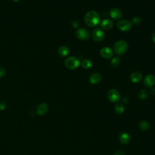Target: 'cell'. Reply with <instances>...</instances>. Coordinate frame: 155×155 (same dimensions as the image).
Returning <instances> with one entry per match:
<instances>
[{
  "mask_svg": "<svg viewBox=\"0 0 155 155\" xmlns=\"http://www.w3.org/2000/svg\"><path fill=\"white\" fill-rule=\"evenodd\" d=\"M143 83L146 87L151 88L155 84V77L151 74L146 75L144 79Z\"/></svg>",
  "mask_w": 155,
  "mask_h": 155,
  "instance_id": "cell-8",
  "label": "cell"
},
{
  "mask_svg": "<svg viewBox=\"0 0 155 155\" xmlns=\"http://www.w3.org/2000/svg\"><path fill=\"white\" fill-rule=\"evenodd\" d=\"M130 135L126 132H122L119 136V141L120 143L124 145H126L130 142Z\"/></svg>",
  "mask_w": 155,
  "mask_h": 155,
  "instance_id": "cell-12",
  "label": "cell"
},
{
  "mask_svg": "<svg viewBox=\"0 0 155 155\" xmlns=\"http://www.w3.org/2000/svg\"><path fill=\"white\" fill-rule=\"evenodd\" d=\"M111 63L113 66H115V67L118 66L120 63V58L118 56L114 57V58L111 61Z\"/></svg>",
  "mask_w": 155,
  "mask_h": 155,
  "instance_id": "cell-21",
  "label": "cell"
},
{
  "mask_svg": "<svg viewBox=\"0 0 155 155\" xmlns=\"http://www.w3.org/2000/svg\"><path fill=\"white\" fill-rule=\"evenodd\" d=\"M139 127H140L142 131H146L149 128V123L145 120L141 121L140 122V124H139Z\"/></svg>",
  "mask_w": 155,
  "mask_h": 155,
  "instance_id": "cell-19",
  "label": "cell"
},
{
  "mask_svg": "<svg viewBox=\"0 0 155 155\" xmlns=\"http://www.w3.org/2000/svg\"><path fill=\"white\" fill-rule=\"evenodd\" d=\"M80 64L79 60L75 56H70L64 61V65L70 70H75L77 69Z\"/></svg>",
  "mask_w": 155,
  "mask_h": 155,
  "instance_id": "cell-3",
  "label": "cell"
},
{
  "mask_svg": "<svg viewBox=\"0 0 155 155\" xmlns=\"http://www.w3.org/2000/svg\"><path fill=\"white\" fill-rule=\"evenodd\" d=\"M6 107V103L4 101L0 102V110H3Z\"/></svg>",
  "mask_w": 155,
  "mask_h": 155,
  "instance_id": "cell-24",
  "label": "cell"
},
{
  "mask_svg": "<svg viewBox=\"0 0 155 155\" xmlns=\"http://www.w3.org/2000/svg\"><path fill=\"white\" fill-rule=\"evenodd\" d=\"M138 97L141 100H145L149 96V92L146 89H142L138 93Z\"/></svg>",
  "mask_w": 155,
  "mask_h": 155,
  "instance_id": "cell-17",
  "label": "cell"
},
{
  "mask_svg": "<svg viewBox=\"0 0 155 155\" xmlns=\"http://www.w3.org/2000/svg\"><path fill=\"white\" fill-rule=\"evenodd\" d=\"M132 26V24L130 21L127 20H120L117 23L118 28L122 32H128L131 29Z\"/></svg>",
  "mask_w": 155,
  "mask_h": 155,
  "instance_id": "cell-4",
  "label": "cell"
},
{
  "mask_svg": "<svg viewBox=\"0 0 155 155\" xmlns=\"http://www.w3.org/2000/svg\"><path fill=\"white\" fill-rule=\"evenodd\" d=\"M109 14L110 17L114 20H119L122 17L121 11L117 9V8H112L109 11Z\"/></svg>",
  "mask_w": 155,
  "mask_h": 155,
  "instance_id": "cell-10",
  "label": "cell"
},
{
  "mask_svg": "<svg viewBox=\"0 0 155 155\" xmlns=\"http://www.w3.org/2000/svg\"><path fill=\"white\" fill-rule=\"evenodd\" d=\"M113 26V22L110 19H105L100 22V27L105 30H110Z\"/></svg>",
  "mask_w": 155,
  "mask_h": 155,
  "instance_id": "cell-11",
  "label": "cell"
},
{
  "mask_svg": "<svg viewBox=\"0 0 155 155\" xmlns=\"http://www.w3.org/2000/svg\"><path fill=\"white\" fill-rule=\"evenodd\" d=\"M13 1H20V0H13Z\"/></svg>",
  "mask_w": 155,
  "mask_h": 155,
  "instance_id": "cell-27",
  "label": "cell"
},
{
  "mask_svg": "<svg viewBox=\"0 0 155 155\" xmlns=\"http://www.w3.org/2000/svg\"><path fill=\"white\" fill-rule=\"evenodd\" d=\"M69 48L66 46H61L58 48V53L61 56H66L69 54Z\"/></svg>",
  "mask_w": 155,
  "mask_h": 155,
  "instance_id": "cell-16",
  "label": "cell"
},
{
  "mask_svg": "<svg viewBox=\"0 0 155 155\" xmlns=\"http://www.w3.org/2000/svg\"><path fill=\"white\" fill-rule=\"evenodd\" d=\"M151 38H152V41H153L155 43V32L152 34Z\"/></svg>",
  "mask_w": 155,
  "mask_h": 155,
  "instance_id": "cell-26",
  "label": "cell"
},
{
  "mask_svg": "<svg viewBox=\"0 0 155 155\" xmlns=\"http://www.w3.org/2000/svg\"><path fill=\"white\" fill-rule=\"evenodd\" d=\"M81 66L85 69H89L92 66V62L90 60H84L81 62Z\"/></svg>",
  "mask_w": 155,
  "mask_h": 155,
  "instance_id": "cell-20",
  "label": "cell"
},
{
  "mask_svg": "<svg viewBox=\"0 0 155 155\" xmlns=\"http://www.w3.org/2000/svg\"><path fill=\"white\" fill-rule=\"evenodd\" d=\"M90 82L92 84H96L99 83L101 80V76L100 73H94L90 77Z\"/></svg>",
  "mask_w": 155,
  "mask_h": 155,
  "instance_id": "cell-14",
  "label": "cell"
},
{
  "mask_svg": "<svg viewBox=\"0 0 155 155\" xmlns=\"http://www.w3.org/2000/svg\"><path fill=\"white\" fill-rule=\"evenodd\" d=\"M124 110H125L124 106L122 104L119 103L115 105V111L117 114H118V115H121V114H122L124 112Z\"/></svg>",
  "mask_w": 155,
  "mask_h": 155,
  "instance_id": "cell-18",
  "label": "cell"
},
{
  "mask_svg": "<svg viewBox=\"0 0 155 155\" xmlns=\"http://www.w3.org/2000/svg\"><path fill=\"white\" fill-rule=\"evenodd\" d=\"M84 22L86 25L88 27H96L100 22V15L96 11H88L84 16Z\"/></svg>",
  "mask_w": 155,
  "mask_h": 155,
  "instance_id": "cell-1",
  "label": "cell"
},
{
  "mask_svg": "<svg viewBox=\"0 0 155 155\" xmlns=\"http://www.w3.org/2000/svg\"><path fill=\"white\" fill-rule=\"evenodd\" d=\"M5 75H6V70L3 67H0V78L4 77Z\"/></svg>",
  "mask_w": 155,
  "mask_h": 155,
  "instance_id": "cell-23",
  "label": "cell"
},
{
  "mask_svg": "<svg viewBox=\"0 0 155 155\" xmlns=\"http://www.w3.org/2000/svg\"><path fill=\"white\" fill-rule=\"evenodd\" d=\"M48 110V105L46 103L40 104L37 107V113L39 115H43Z\"/></svg>",
  "mask_w": 155,
  "mask_h": 155,
  "instance_id": "cell-15",
  "label": "cell"
},
{
  "mask_svg": "<svg viewBox=\"0 0 155 155\" xmlns=\"http://www.w3.org/2000/svg\"><path fill=\"white\" fill-rule=\"evenodd\" d=\"M92 38L96 42H101L105 38L104 31L100 28H96L92 32Z\"/></svg>",
  "mask_w": 155,
  "mask_h": 155,
  "instance_id": "cell-5",
  "label": "cell"
},
{
  "mask_svg": "<svg viewBox=\"0 0 155 155\" xmlns=\"http://www.w3.org/2000/svg\"><path fill=\"white\" fill-rule=\"evenodd\" d=\"M114 155H125V153L121 150H117L114 153Z\"/></svg>",
  "mask_w": 155,
  "mask_h": 155,
  "instance_id": "cell-25",
  "label": "cell"
},
{
  "mask_svg": "<svg viewBox=\"0 0 155 155\" xmlns=\"http://www.w3.org/2000/svg\"><path fill=\"white\" fill-rule=\"evenodd\" d=\"M107 98L112 102H117L120 100L119 92L115 89H111L107 92Z\"/></svg>",
  "mask_w": 155,
  "mask_h": 155,
  "instance_id": "cell-7",
  "label": "cell"
},
{
  "mask_svg": "<svg viewBox=\"0 0 155 155\" xmlns=\"http://www.w3.org/2000/svg\"><path fill=\"white\" fill-rule=\"evenodd\" d=\"M142 78V76L141 75V73L138 72H135L132 73L131 75H130V80L132 83H137L140 82Z\"/></svg>",
  "mask_w": 155,
  "mask_h": 155,
  "instance_id": "cell-13",
  "label": "cell"
},
{
  "mask_svg": "<svg viewBox=\"0 0 155 155\" xmlns=\"http://www.w3.org/2000/svg\"><path fill=\"white\" fill-rule=\"evenodd\" d=\"M141 22V19L139 17H134L132 21V24H133L135 26L138 25V24H140Z\"/></svg>",
  "mask_w": 155,
  "mask_h": 155,
  "instance_id": "cell-22",
  "label": "cell"
},
{
  "mask_svg": "<svg viewBox=\"0 0 155 155\" xmlns=\"http://www.w3.org/2000/svg\"><path fill=\"white\" fill-rule=\"evenodd\" d=\"M128 48L127 43L124 40L116 41L113 46V50L116 55H122L125 53Z\"/></svg>",
  "mask_w": 155,
  "mask_h": 155,
  "instance_id": "cell-2",
  "label": "cell"
},
{
  "mask_svg": "<svg viewBox=\"0 0 155 155\" xmlns=\"http://www.w3.org/2000/svg\"><path fill=\"white\" fill-rule=\"evenodd\" d=\"M100 55L105 59H110L113 55V52L110 48L104 47L100 50Z\"/></svg>",
  "mask_w": 155,
  "mask_h": 155,
  "instance_id": "cell-9",
  "label": "cell"
},
{
  "mask_svg": "<svg viewBox=\"0 0 155 155\" xmlns=\"http://www.w3.org/2000/svg\"><path fill=\"white\" fill-rule=\"evenodd\" d=\"M76 36L81 39V40H87L90 36V34L89 31L84 28H79L78 29L75 33Z\"/></svg>",
  "mask_w": 155,
  "mask_h": 155,
  "instance_id": "cell-6",
  "label": "cell"
}]
</instances>
